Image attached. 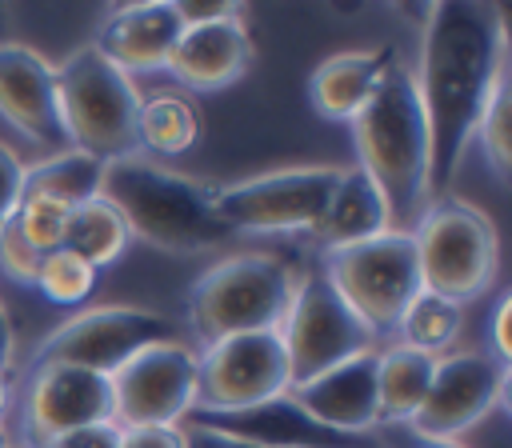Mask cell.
Wrapping results in <instances>:
<instances>
[{
  "mask_svg": "<svg viewBox=\"0 0 512 448\" xmlns=\"http://www.w3.org/2000/svg\"><path fill=\"white\" fill-rule=\"evenodd\" d=\"M508 68L504 12L496 4L444 0L428 8L416 96L428 128V200H444L484 104Z\"/></svg>",
  "mask_w": 512,
  "mask_h": 448,
  "instance_id": "obj_1",
  "label": "cell"
},
{
  "mask_svg": "<svg viewBox=\"0 0 512 448\" xmlns=\"http://www.w3.org/2000/svg\"><path fill=\"white\" fill-rule=\"evenodd\" d=\"M352 140L360 152V168L376 184L388 232H412L424 216L428 200V128L416 96L412 68L396 56L376 88V96L364 104V112L352 120Z\"/></svg>",
  "mask_w": 512,
  "mask_h": 448,
  "instance_id": "obj_2",
  "label": "cell"
},
{
  "mask_svg": "<svg viewBox=\"0 0 512 448\" xmlns=\"http://www.w3.org/2000/svg\"><path fill=\"white\" fill-rule=\"evenodd\" d=\"M100 196L124 216L132 236L164 252H212L232 236L216 216L212 184L180 176L140 152L104 164Z\"/></svg>",
  "mask_w": 512,
  "mask_h": 448,
  "instance_id": "obj_3",
  "label": "cell"
},
{
  "mask_svg": "<svg viewBox=\"0 0 512 448\" xmlns=\"http://www.w3.org/2000/svg\"><path fill=\"white\" fill-rule=\"evenodd\" d=\"M300 276L288 260L268 252H236L212 264L188 292V316L204 344L280 328Z\"/></svg>",
  "mask_w": 512,
  "mask_h": 448,
  "instance_id": "obj_4",
  "label": "cell"
},
{
  "mask_svg": "<svg viewBox=\"0 0 512 448\" xmlns=\"http://www.w3.org/2000/svg\"><path fill=\"white\" fill-rule=\"evenodd\" d=\"M56 96L64 136L76 152L96 160L136 156V108L140 92L128 72L104 60L92 44L76 48L64 64H56Z\"/></svg>",
  "mask_w": 512,
  "mask_h": 448,
  "instance_id": "obj_5",
  "label": "cell"
},
{
  "mask_svg": "<svg viewBox=\"0 0 512 448\" xmlns=\"http://www.w3.org/2000/svg\"><path fill=\"white\" fill-rule=\"evenodd\" d=\"M416 244V268H420V288L432 296H444L452 304H464L496 280L500 264V240L492 220L464 204V200H432L424 216L412 228Z\"/></svg>",
  "mask_w": 512,
  "mask_h": 448,
  "instance_id": "obj_6",
  "label": "cell"
},
{
  "mask_svg": "<svg viewBox=\"0 0 512 448\" xmlns=\"http://www.w3.org/2000/svg\"><path fill=\"white\" fill-rule=\"evenodd\" d=\"M324 276L372 336L396 332L404 308L424 292L412 232H380L364 244L336 248L324 260Z\"/></svg>",
  "mask_w": 512,
  "mask_h": 448,
  "instance_id": "obj_7",
  "label": "cell"
},
{
  "mask_svg": "<svg viewBox=\"0 0 512 448\" xmlns=\"http://www.w3.org/2000/svg\"><path fill=\"white\" fill-rule=\"evenodd\" d=\"M276 332H280L284 356H288V388L320 376L324 368H332L356 352L376 348V336L344 304V296L332 288L324 268L300 276L292 304Z\"/></svg>",
  "mask_w": 512,
  "mask_h": 448,
  "instance_id": "obj_8",
  "label": "cell"
},
{
  "mask_svg": "<svg viewBox=\"0 0 512 448\" xmlns=\"http://www.w3.org/2000/svg\"><path fill=\"white\" fill-rule=\"evenodd\" d=\"M344 168L308 164L216 188V216L232 232H312Z\"/></svg>",
  "mask_w": 512,
  "mask_h": 448,
  "instance_id": "obj_9",
  "label": "cell"
},
{
  "mask_svg": "<svg viewBox=\"0 0 512 448\" xmlns=\"http://www.w3.org/2000/svg\"><path fill=\"white\" fill-rule=\"evenodd\" d=\"M288 392V356L276 328L204 344L196 356L192 412H244Z\"/></svg>",
  "mask_w": 512,
  "mask_h": 448,
  "instance_id": "obj_10",
  "label": "cell"
},
{
  "mask_svg": "<svg viewBox=\"0 0 512 448\" xmlns=\"http://www.w3.org/2000/svg\"><path fill=\"white\" fill-rule=\"evenodd\" d=\"M112 420L120 428H180L196 408V352L180 340H156L112 376Z\"/></svg>",
  "mask_w": 512,
  "mask_h": 448,
  "instance_id": "obj_11",
  "label": "cell"
},
{
  "mask_svg": "<svg viewBox=\"0 0 512 448\" xmlns=\"http://www.w3.org/2000/svg\"><path fill=\"white\" fill-rule=\"evenodd\" d=\"M156 340H172L164 316H156L148 308L104 304V308H88V312L72 316L68 324H60L36 348V364H72V368L112 376L124 360H132L140 348H148Z\"/></svg>",
  "mask_w": 512,
  "mask_h": 448,
  "instance_id": "obj_12",
  "label": "cell"
},
{
  "mask_svg": "<svg viewBox=\"0 0 512 448\" xmlns=\"http://www.w3.org/2000/svg\"><path fill=\"white\" fill-rule=\"evenodd\" d=\"M512 380V364L492 352H456L436 360L432 388L416 416L404 424L428 440H456L472 424H480L504 396Z\"/></svg>",
  "mask_w": 512,
  "mask_h": 448,
  "instance_id": "obj_13",
  "label": "cell"
},
{
  "mask_svg": "<svg viewBox=\"0 0 512 448\" xmlns=\"http://www.w3.org/2000/svg\"><path fill=\"white\" fill-rule=\"evenodd\" d=\"M0 116L40 152H64V120L56 96V64L28 44L0 40Z\"/></svg>",
  "mask_w": 512,
  "mask_h": 448,
  "instance_id": "obj_14",
  "label": "cell"
},
{
  "mask_svg": "<svg viewBox=\"0 0 512 448\" xmlns=\"http://www.w3.org/2000/svg\"><path fill=\"white\" fill-rule=\"evenodd\" d=\"M112 420V380L72 364H36L28 388V436L36 444Z\"/></svg>",
  "mask_w": 512,
  "mask_h": 448,
  "instance_id": "obj_15",
  "label": "cell"
},
{
  "mask_svg": "<svg viewBox=\"0 0 512 448\" xmlns=\"http://www.w3.org/2000/svg\"><path fill=\"white\" fill-rule=\"evenodd\" d=\"M376 356L380 348L356 352L332 368H324L320 376L292 384L284 396L304 408L312 420H320L332 432H348V436H364L380 424V404H376Z\"/></svg>",
  "mask_w": 512,
  "mask_h": 448,
  "instance_id": "obj_16",
  "label": "cell"
},
{
  "mask_svg": "<svg viewBox=\"0 0 512 448\" xmlns=\"http://www.w3.org/2000/svg\"><path fill=\"white\" fill-rule=\"evenodd\" d=\"M180 32L184 20L176 12V0H148L108 12L92 48L104 60H112L120 72H156L168 68Z\"/></svg>",
  "mask_w": 512,
  "mask_h": 448,
  "instance_id": "obj_17",
  "label": "cell"
},
{
  "mask_svg": "<svg viewBox=\"0 0 512 448\" xmlns=\"http://www.w3.org/2000/svg\"><path fill=\"white\" fill-rule=\"evenodd\" d=\"M252 64V36L240 16L188 24L172 48L168 72L192 92H216L240 80Z\"/></svg>",
  "mask_w": 512,
  "mask_h": 448,
  "instance_id": "obj_18",
  "label": "cell"
},
{
  "mask_svg": "<svg viewBox=\"0 0 512 448\" xmlns=\"http://www.w3.org/2000/svg\"><path fill=\"white\" fill-rule=\"evenodd\" d=\"M396 60V48H372V52H336L316 64L308 76V100L324 120L352 124L364 104L376 96L388 64Z\"/></svg>",
  "mask_w": 512,
  "mask_h": 448,
  "instance_id": "obj_19",
  "label": "cell"
},
{
  "mask_svg": "<svg viewBox=\"0 0 512 448\" xmlns=\"http://www.w3.org/2000/svg\"><path fill=\"white\" fill-rule=\"evenodd\" d=\"M380 232H388V212H384V200H380L376 184L368 180V172L360 164L344 168V176H340L320 224L312 228V236L320 240L324 252H336V248L364 244Z\"/></svg>",
  "mask_w": 512,
  "mask_h": 448,
  "instance_id": "obj_20",
  "label": "cell"
},
{
  "mask_svg": "<svg viewBox=\"0 0 512 448\" xmlns=\"http://www.w3.org/2000/svg\"><path fill=\"white\" fill-rule=\"evenodd\" d=\"M436 360L428 352H416L408 344H392L376 356V404H380V424L396 428L408 424L416 416V408L424 404L432 376H436Z\"/></svg>",
  "mask_w": 512,
  "mask_h": 448,
  "instance_id": "obj_21",
  "label": "cell"
},
{
  "mask_svg": "<svg viewBox=\"0 0 512 448\" xmlns=\"http://www.w3.org/2000/svg\"><path fill=\"white\" fill-rule=\"evenodd\" d=\"M200 108L180 92H148L136 108V144L152 156H184L200 144Z\"/></svg>",
  "mask_w": 512,
  "mask_h": 448,
  "instance_id": "obj_22",
  "label": "cell"
},
{
  "mask_svg": "<svg viewBox=\"0 0 512 448\" xmlns=\"http://www.w3.org/2000/svg\"><path fill=\"white\" fill-rule=\"evenodd\" d=\"M100 180H104V160L76 152V148H64L40 164H28L24 196H48L64 208H80V204L100 196Z\"/></svg>",
  "mask_w": 512,
  "mask_h": 448,
  "instance_id": "obj_23",
  "label": "cell"
},
{
  "mask_svg": "<svg viewBox=\"0 0 512 448\" xmlns=\"http://www.w3.org/2000/svg\"><path fill=\"white\" fill-rule=\"evenodd\" d=\"M128 236L132 232L124 224V216L104 196H96V200H88V204L68 212V228H64V244L60 248L76 252L80 260H88L100 272V268H108V264H116L124 256Z\"/></svg>",
  "mask_w": 512,
  "mask_h": 448,
  "instance_id": "obj_24",
  "label": "cell"
},
{
  "mask_svg": "<svg viewBox=\"0 0 512 448\" xmlns=\"http://www.w3.org/2000/svg\"><path fill=\"white\" fill-rule=\"evenodd\" d=\"M396 332H400V344H408L416 352H428V356H440L460 336V304H452L444 296H432V292H420L404 308Z\"/></svg>",
  "mask_w": 512,
  "mask_h": 448,
  "instance_id": "obj_25",
  "label": "cell"
},
{
  "mask_svg": "<svg viewBox=\"0 0 512 448\" xmlns=\"http://www.w3.org/2000/svg\"><path fill=\"white\" fill-rule=\"evenodd\" d=\"M32 288L44 292V300H52L60 308H80L96 292V268L88 260H80L76 252L56 248V252L40 256V268H36Z\"/></svg>",
  "mask_w": 512,
  "mask_h": 448,
  "instance_id": "obj_26",
  "label": "cell"
},
{
  "mask_svg": "<svg viewBox=\"0 0 512 448\" xmlns=\"http://www.w3.org/2000/svg\"><path fill=\"white\" fill-rule=\"evenodd\" d=\"M476 136H480V148H484L492 172L500 176V184H508L512 180V80H508V68L500 72V80L484 104Z\"/></svg>",
  "mask_w": 512,
  "mask_h": 448,
  "instance_id": "obj_27",
  "label": "cell"
},
{
  "mask_svg": "<svg viewBox=\"0 0 512 448\" xmlns=\"http://www.w3.org/2000/svg\"><path fill=\"white\" fill-rule=\"evenodd\" d=\"M68 212H72V208L56 204V200H48V196H20V208H16L12 224L20 228V236H24L40 256H48V252H56V248L64 244Z\"/></svg>",
  "mask_w": 512,
  "mask_h": 448,
  "instance_id": "obj_28",
  "label": "cell"
},
{
  "mask_svg": "<svg viewBox=\"0 0 512 448\" xmlns=\"http://www.w3.org/2000/svg\"><path fill=\"white\" fill-rule=\"evenodd\" d=\"M0 268L16 284H32L36 280V268H40V252L20 236V228L12 220L0 228Z\"/></svg>",
  "mask_w": 512,
  "mask_h": 448,
  "instance_id": "obj_29",
  "label": "cell"
},
{
  "mask_svg": "<svg viewBox=\"0 0 512 448\" xmlns=\"http://www.w3.org/2000/svg\"><path fill=\"white\" fill-rule=\"evenodd\" d=\"M24 172H28V164L20 160V152L0 140V228H4V224L16 216V208H20Z\"/></svg>",
  "mask_w": 512,
  "mask_h": 448,
  "instance_id": "obj_30",
  "label": "cell"
},
{
  "mask_svg": "<svg viewBox=\"0 0 512 448\" xmlns=\"http://www.w3.org/2000/svg\"><path fill=\"white\" fill-rule=\"evenodd\" d=\"M120 436L124 428L116 420H100V424H84V428H72V432H60L36 448H120Z\"/></svg>",
  "mask_w": 512,
  "mask_h": 448,
  "instance_id": "obj_31",
  "label": "cell"
},
{
  "mask_svg": "<svg viewBox=\"0 0 512 448\" xmlns=\"http://www.w3.org/2000/svg\"><path fill=\"white\" fill-rule=\"evenodd\" d=\"M180 440L184 448H268V444H256V440H244V436H232L208 424H192V420L180 428Z\"/></svg>",
  "mask_w": 512,
  "mask_h": 448,
  "instance_id": "obj_32",
  "label": "cell"
},
{
  "mask_svg": "<svg viewBox=\"0 0 512 448\" xmlns=\"http://www.w3.org/2000/svg\"><path fill=\"white\" fill-rule=\"evenodd\" d=\"M176 12L188 28V24H212V20L240 16V4H232V0H176Z\"/></svg>",
  "mask_w": 512,
  "mask_h": 448,
  "instance_id": "obj_33",
  "label": "cell"
},
{
  "mask_svg": "<svg viewBox=\"0 0 512 448\" xmlns=\"http://www.w3.org/2000/svg\"><path fill=\"white\" fill-rule=\"evenodd\" d=\"M120 448H184L180 428H124Z\"/></svg>",
  "mask_w": 512,
  "mask_h": 448,
  "instance_id": "obj_34",
  "label": "cell"
},
{
  "mask_svg": "<svg viewBox=\"0 0 512 448\" xmlns=\"http://www.w3.org/2000/svg\"><path fill=\"white\" fill-rule=\"evenodd\" d=\"M508 320H512V296H500L496 312H492V356L512 364V336H508Z\"/></svg>",
  "mask_w": 512,
  "mask_h": 448,
  "instance_id": "obj_35",
  "label": "cell"
},
{
  "mask_svg": "<svg viewBox=\"0 0 512 448\" xmlns=\"http://www.w3.org/2000/svg\"><path fill=\"white\" fill-rule=\"evenodd\" d=\"M404 428V424H400ZM388 448H464L460 440H428V436H416L412 428L408 432H392Z\"/></svg>",
  "mask_w": 512,
  "mask_h": 448,
  "instance_id": "obj_36",
  "label": "cell"
},
{
  "mask_svg": "<svg viewBox=\"0 0 512 448\" xmlns=\"http://www.w3.org/2000/svg\"><path fill=\"white\" fill-rule=\"evenodd\" d=\"M16 356V332H12V320H8V308L0 304V372H8Z\"/></svg>",
  "mask_w": 512,
  "mask_h": 448,
  "instance_id": "obj_37",
  "label": "cell"
},
{
  "mask_svg": "<svg viewBox=\"0 0 512 448\" xmlns=\"http://www.w3.org/2000/svg\"><path fill=\"white\" fill-rule=\"evenodd\" d=\"M8 408V372H0V416Z\"/></svg>",
  "mask_w": 512,
  "mask_h": 448,
  "instance_id": "obj_38",
  "label": "cell"
},
{
  "mask_svg": "<svg viewBox=\"0 0 512 448\" xmlns=\"http://www.w3.org/2000/svg\"><path fill=\"white\" fill-rule=\"evenodd\" d=\"M0 448H12V444H8V432H4V428H0Z\"/></svg>",
  "mask_w": 512,
  "mask_h": 448,
  "instance_id": "obj_39",
  "label": "cell"
}]
</instances>
